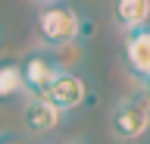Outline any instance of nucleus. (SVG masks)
Masks as SVG:
<instances>
[{
    "label": "nucleus",
    "mask_w": 150,
    "mask_h": 144,
    "mask_svg": "<svg viewBox=\"0 0 150 144\" xmlns=\"http://www.w3.org/2000/svg\"><path fill=\"white\" fill-rule=\"evenodd\" d=\"M122 57H125V66L131 69V75L141 78V82L147 85V82H150V28H147V25L125 31Z\"/></svg>",
    "instance_id": "nucleus-5"
},
{
    "label": "nucleus",
    "mask_w": 150,
    "mask_h": 144,
    "mask_svg": "<svg viewBox=\"0 0 150 144\" xmlns=\"http://www.w3.org/2000/svg\"><path fill=\"white\" fill-rule=\"evenodd\" d=\"M150 128V110L147 97H131V100H119L110 110V132L119 141H141Z\"/></svg>",
    "instance_id": "nucleus-2"
},
{
    "label": "nucleus",
    "mask_w": 150,
    "mask_h": 144,
    "mask_svg": "<svg viewBox=\"0 0 150 144\" xmlns=\"http://www.w3.org/2000/svg\"><path fill=\"white\" fill-rule=\"evenodd\" d=\"M41 3H50V0H41Z\"/></svg>",
    "instance_id": "nucleus-11"
},
{
    "label": "nucleus",
    "mask_w": 150,
    "mask_h": 144,
    "mask_svg": "<svg viewBox=\"0 0 150 144\" xmlns=\"http://www.w3.org/2000/svg\"><path fill=\"white\" fill-rule=\"evenodd\" d=\"M0 144H25L19 135H0Z\"/></svg>",
    "instance_id": "nucleus-10"
},
{
    "label": "nucleus",
    "mask_w": 150,
    "mask_h": 144,
    "mask_svg": "<svg viewBox=\"0 0 150 144\" xmlns=\"http://www.w3.org/2000/svg\"><path fill=\"white\" fill-rule=\"evenodd\" d=\"M66 113L56 110L50 100L44 97H25V106H22V125H25L31 135H50L63 125Z\"/></svg>",
    "instance_id": "nucleus-6"
},
{
    "label": "nucleus",
    "mask_w": 150,
    "mask_h": 144,
    "mask_svg": "<svg viewBox=\"0 0 150 144\" xmlns=\"http://www.w3.org/2000/svg\"><path fill=\"white\" fill-rule=\"evenodd\" d=\"M72 144H78V141H72Z\"/></svg>",
    "instance_id": "nucleus-12"
},
{
    "label": "nucleus",
    "mask_w": 150,
    "mask_h": 144,
    "mask_svg": "<svg viewBox=\"0 0 150 144\" xmlns=\"http://www.w3.org/2000/svg\"><path fill=\"white\" fill-rule=\"evenodd\" d=\"M112 19H116V25L125 28V31L147 25L150 0H116V3H112Z\"/></svg>",
    "instance_id": "nucleus-7"
},
{
    "label": "nucleus",
    "mask_w": 150,
    "mask_h": 144,
    "mask_svg": "<svg viewBox=\"0 0 150 144\" xmlns=\"http://www.w3.org/2000/svg\"><path fill=\"white\" fill-rule=\"evenodd\" d=\"M41 97L50 100L56 110L72 113V110L88 104V82H84L78 72H56V78L47 85V91Z\"/></svg>",
    "instance_id": "nucleus-3"
},
{
    "label": "nucleus",
    "mask_w": 150,
    "mask_h": 144,
    "mask_svg": "<svg viewBox=\"0 0 150 144\" xmlns=\"http://www.w3.org/2000/svg\"><path fill=\"white\" fill-rule=\"evenodd\" d=\"M22 97H25V85L19 72V60H0V106H9Z\"/></svg>",
    "instance_id": "nucleus-8"
},
{
    "label": "nucleus",
    "mask_w": 150,
    "mask_h": 144,
    "mask_svg": "<svg viewBox=\"0 0 150 144\" xmlns=\"http://www.w3.org/2000/svg\"><path fill=\"white\" fill-rule=\"evenodd\" d=\"M47 53H50V60H53V66L59 69V72H75V66L84 63L81 41H66V44H59V47H50Z\"/></svg>",
    "instance_id": "nucleus-9"
},
{
    "label": "nucleus",
    "mask_w": 150,
    "mask_h": 144,
    "mask_svg": "<svg viewBox=\"0 0 150 144\" xmlns=\"http://www.w3.org/2000/svg\"><path fill=\"white\" fill-rule=\"evenodd\" d=\"M35 28L38 38L47 50L59 47L66 41H78V31H81V16L75 6L69 3H59V0H50V3H41V10L35 16Z\"/></svg>",
    "instance_id": "nucleus-1"
},
{
    "label": "nucleus",
    "mask_w": 150,
    "mask_h": 144,
    "mask_svg": "<svg viewBox=\"0 0 150 144\" xmlns=\"http://www.w3.org/2000/svg\"><path fill=\"white\" fill-rule=\"evenodd\" d=\"M19 72H22L25 94L28 97H41L47 91V85L56 78L59 69L53 66V60H50L47 50H31V53H25V60L19 63Z\"/></svg>",
    "instance_id": "nucleus-4"
}]
</instances>
